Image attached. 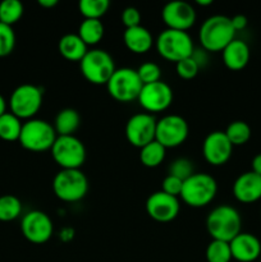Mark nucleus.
Instances as JSON below:
<instances>
[{
	"instance_id": "f257e3e1",
	"label": "nucleus",
	"mask_w": 261,
	"mask_h": 262,
	"mask_svg": "<svg viewBox=\"0 0 261 262\" xmlns=\"http://www.w3.org/2000/svg\"><path fill=\"white\" fill-rule=\"evenodd\" d=\"M235 31L229 17L215 14L206 18L199 30V41L207 53L223 51L235 38Z\"/></svg>"
},
{
	"instance_id": "f03ea898",
	"label": "nucleus",
	"mask_w": 261,
	"mask_h": 262,
	"mask_svg": "<svg viewBox=\"0 0 261 262\" xmlns=\"http://www.w3.org/2000/svg\"><path fill=\"white\" fill-rule=\"evenodd\" d=\"M206 229L212 239L229 243L242 232V217L233 206L220 205L207 215Z\"/></svg>"
},
{
	"instance_id": "7ed1b4c3",
	"label": "nucleus",
	"mask_w": 261,
	"mask_h": 262,
	"mask_svg": "<svg viewBox=\"0 0 261 262\" xmlns=\"http://www.w3.org/2000/svg\"><path fill=\"white\" fill-rule=\"evenodd\" d=\"M217 193V183L210 174L194 173L183 182L181 199L187 206L201 209L211 204Z\"/></svg>"
},
{
	"instance_id": "20e7f679",
	"label": "nucleus",
	"mask_w": 261,
	"mask_h": 262,
	"mask_svg": "<svg viewBox=\"0 0 261 262\" xmlns=\"http://www.w3.org/2000/svg\"><path fill=\"white\" fill-rule=\"evenodd\" d=\"M89 179L81 169H61L53 181L56 199L63 202H78L89 192Z\"/></svg>"
},
{
	"instance_id": "39448f33",
	"label": "nucleus",
	"mask_w": 261,
	"mask_h": 262,
	"mask_svg": "<svg viewBox=\"0 0 261 262\" xmlns=\"http://www.w3.org/2000/svg\"><path fill=\"white\" fill-rule=\"evenodd\" d=\"M155 46L161 58L168 61H174L176 64L189 58L194 50L193 41L188 32L169 28L161 31L155 40Z\"/></svg>"
},
{
	"instance_id": "423d86ee",
	"label": "nucleus",
	"mask_w": 261,
	"mask_h": 262,
	"mask_svg": "<svg viewBox=\"0 0 261 262\" xmlns=\"http://www.w3.org/2000/svg\"><path fill=\"white\" fill-rule=\"evenodd\" d=\"M56 135L54 125L42 119H30L23 123L19 136V143L23 148L32 152H44L51 150Z\"/></svg>"
},
{
	"instance_id": "0eeeda50",
	"label": "nucleus",
	"mask_w": 261,
	"mask_h": 262,
	"mask_svg": "<svg viewBox=\"0 0 261 262\" xmlns=\"http://www.w3.org/2000/svg\"><path fill=\"white\" fill-rule=\"evenodd\" d=\"M82 76L92 84H105L115 72V63L112 55L102 49H91L79 61Z\"/></svg>"
},
{
	"instance_id": "6e6552de",
	"label": "nucleus",
	"mask_w": 261,
	"mask_h": 262,
	"mask_svg": "<svg viewBox=\"0 0 261 262\" xmlns=\"http://www.w3.org/2000/svg\"><path fill=\"white\" fill-rule=\"evenodd\" d=\"M50 151L61 169H81L86 161V147L76 136H58Z\"/></svg>"
},
{
	"instance_id": "1a4fd4ad",
	"label": "nucleus",
	"mask_w": 261,
	"mask_h": 262,
	"mask_svg": "<svg viewBox=\"0 0 261 262\" xmlns=\"http://www.w3.org/2000/svg\"><path fill=\"white\" fill-rule=\"evenodd\" d=\"M143 83L138 77L137 71L132 68L115 69L106 83L107 92L119 102H130L138 99Z\"/></svg>"
},
{
	"instance_id": "9d476101",
	"label": "nucleus",
	"mask_w": 261,
	"mask_h": 262,
	"mask_svg": "<svg viewBox=\"0 0 261 262\" xmlns=\"http://www.w3.org/2000/svg\"><path fill=\"white\" fill-rule=\"evenodd\" d=\"M41 105H42V91L35 84H20L10 95V113L20 120L33 119V117L41 109Z\"/></svg>"
},
{
	"instance_id": "9b49d317",
	"label": "nucleus",
	"mask_w": 261,
	"mask_h": 262,
	"mask_svg": "<svg viewBox=\"0 0 261 262\" xmlns=\"http://www.w3.org/2000/svg\"><path fill=\"white\" fill-rule=\"evenodd\" d=\"M188 123L181 115H165L156 123L155 140L165 148H174L183 145L188 137Z\"/></svg>"
},
{
	"instance_id": "f8f14e48",
	"label": "nucleus",
	"mask_w": 261,
	"mask_h": 262,
	"mask_svg": "<svg viewBox=\"0 0 261 262\" xmlns=\"http://www.w3.org/2000/svg\"><path fill=\"white\" fill-rule=\"evenodd\" d=\"M20 232L28 242L42 245L53 237L54 225L49 215L38 210H32L22 217Z\"/></svg>"
},
{
	"instance_id": "ddd939ff",
	"label": "nucleus",
	"mask_w": 261,
	"mask_h": 262,
	"mask_svg": "<svg viewBox=\"0 0 261 262\" xmlns=\"http://www.w3.org/2000/svg\"><path fill=\"white\" fill-rule=\"evenodd\" d=\"M155 117L148 113H138L132 115L125 124V137L132 146L142 148L155 141L156 135Z\"/></svg>"
},
{
	"instance_id": "4468645a",
	"label": "nucleus",
	"mask_w": 261,
	"mask_h": 262,
	"mask_svg": "<svg viewBox=\"0 0 261 262\" xmlns=\"http://www.w3.org/2000/svg\"><path fill=\"white\" fill-rule=\"evenodd\" d=\"M137 101L148 114L165 112L173 102V90L163 81L143 84Z\"/></svg>"
},
{
	"instance_id": "2eb2a0df",
	"label": "nucleus",
	"mask_w": 261,
	"mask_h": 262,
	"mask_svg": "<svg viewBox=\"0 0 261 262\" xmlns=\"http://www.w3.org/2000/svg\"><path fill=\"white\" fill-rule=\"evenodd\" d=\"M161 18L169 30L187 31L196 23V10L192 4L182 0L170 2L161 10Z\"/></svg>"
},
{
	"instance_id": "dca6fc26",
	"label": "nucleus",
	"mask_w": 261,
	"mask_h": 262,
	"mask_svg": "<svg viewBox=\"0 0 261 262\" xmlns=\"http://www.w3.org/2000/svg\"><path fill=\"white\" fill-rule=\"evenodd\" d=\"M181 210L178 197L164 193L163 191L154 192L146 201V212L158 223H169L176 219Z\"/></svg>"
},
{
	"instance_id": "f3484780",
	"label": "nucleus",
	"mask_w": 261,
	"mask_h": 262,
	"mask_svg": "<svg viewBox=\"0 0 261 262\" xmlns=\"http://www.w3.org/2000/svg\"><path fill=\"white\" fill-rule=\"evenodd\" d=\"M233 145L222 130H214L205 137L202 143V155L212 166H222L229 161Z\"/></svg>"
},
{
	"instance_id": "a211bd4d",
	"label": "nucleus",
	"mask_w": 261,
	"mask_h": 262,
	"mask_svg": "<svg viewBox=\"0 0 261 262\" xmlns=\"http://www.w3.org/2000/svg\"><path fill=\"white\" fill-rule=\"evenodd\" d=\"M233 194L242 204H253L261 200V176L252 170L242 173L233 183Z\"/></svg>"
},
{
	"instance_id": "6ab92c4d",
	"label": "nucleus",
	"mask_w": 261,
	"mask_h": 262,
	"mask_svg": "<svg viewBox=\"0 0 261 262\" xmlns=\"http://www.w3.org/2000/svg\"><path fill=\"white\" fill-rule=\"evenodd\" d=\"M233 260L238 262H253L261 256V242L251 233L241 232L229 242Z\"/></svg>"
},
{
	"instance_id": "aec40b11",
	"label": "nucleus",
	"mask_w": 261,
	"mask_h": 262,
	"mask_svg": "<svg viewBox=\"0 0 261 262\" xmlns=\"http://www.w3.org/2000/svg\"><path fill=\"white\" fill-rule=\"evenodd\" d=\"M123 41H124L125 48L133 54L148 53L155 43L151 32L143 26L125 28L123 33Z\"/></svg>"
},
{
	"instance_id": "412c9836",
	"label": "nucleus",
	"mask_w": 261,
	"mask_h": 262,
	"mask_svg": "<svg viewBox=\"0 0 261 262\" xmlns=\"http://www.w3.org/2000/svg\"><path fill=\"white\" fill-rule=\"evenodd\" d=\"M223 54V63L230 71H241L245 68L250 61V48L247 42L240 38H234L224 50Z\"/></svg>"
},
{
	"instance_id": "4be33fe9",
	"label": "nucleus",
	"mask_w": 261,
	"mask_h": 262,
	"mask_svg": "<svg viewBox=\"0 0 261 262\" xmlns=\"http://www.w3.org/2000/svg\"><path fill=\"white\" fill-rule=\"evenodd\" d=\"M89 46L77 33H68L59 40L58 49L60 55L69 61H81L89 51Z\"/></svg>"
},
{
	"instance_id": "5701e85b",
	"label": "nucleus",
	"mask_w": 261,
	"mask_h": 262,
	"mask_svg": "<svg viewBox=\"0 0 261 262\" xmlns=\"http://www.w3.org/2000/svg\"><path fill=\"white\" fill-rule=\"evenodd\" d=\"M81 125V115L72 107L60 110L54 120V129L58 136H74Z\"/></svg>"
},
{
	"instance_id": "b1692460",
	"label": "nucleus",
	"mask_w": 261,
	"mask_h": 262,
	"mask_svg": "<svg viewBox=\"0 0 261 262\" xmlns=\"http://www.w3.org/2000/svg\"><path fill=\"white\" fill-rule=\"evenodd\" d=\"M105 33L104 25L100 19H83L78 27L77 35L87 46L97 45Z\"/></svg>"
},
{
	"instance_id": "393cba45",
	"label": "nucleus",
	"mask_w": 261,
	"mask_h": 262,
	"mask_svg": "<svg viewBox=\"0 0 261 262\" xmlns=\"http://www.w3.org/2000/svg\"><path fill=\"white\" fill-rule=\"evenodd\" d=\"M166 155V148L158 141H153L148 145L140 148V160L146 168H158L164 161Z\"/></svg>"
},
{
	"instance_id": "a878e982",
	"label": "nucleus",
	"mask_w": 261,
	"mask_h": 262,
	"mask_svg": "<svg viewBox=\"0 0 261 262\" xmlns=\"http://www.w3.org/2000/svg\"><path fill=\"white\" fill-rule=\"evenodd\" d=\"M23 123L12 113H5L0 117V138L3 141L13 142L19 140Z\"/></svg>"
},
{
	"instance_id": "bb28decb",
	"label": "nucleus",
	"mask_w": 261,
	"mask_h": 262,
	"mask_svg": "<svg viewBox=\"0 0 261 262\" xmlns=\"http://www.w3.org/2000/svg\"><path fill=\"white\" fill-rule=\"evenodd\" d=\"M22 214V202L13 194L0 196V222H13Z\"/></svg>"
},
{
	"instance_id": "cd10ccee",
	"label": "nucleus",
	"mask_w": 261,
	"mask_h": 262,
	"mask_svg": "<svg viewBox=\"0 0 261 262\" xmlns=\"http://www.w3.org/2000/svg\"><path fill=\"white\" fill-rule=\"evenodd\" d=\"M225 136L228 137L229 142L234 146H242L250 141L251 138V128L243 120H234L230 123L225 129Z\"/></svg>"
},
{
	"instance_id": "c85d7f7f",
	"label": "nucleus",
	"mask_w": 261,
	"mask_h": 262,
	"mask_svg": "<svg viewBox=\"0 0 261 262\" xmlns=\"http://www.w3.org/2000/svg\"><path fill=\"white\" fill-rule=\"evenodd\" d=\"M25 8L19 0H4L0 3V22L13 26L22 18Z\"/></svg>"
},
{
	"instance_id": "c756f323",
	"label": "nucleus",
	"mask_w": 261,
	"mask_h": 262,
	"mask_svg": "<svg viewBox=\"0 0 261 262\" xmlns=\"http://www.w3.org/2000/svg\"><path fill=\"white\" fill-rule=\"evenodd\" d=\"M109 7V0H81L78 4L79 13L84 19H100Z\"/></svg>"
},
{
	"instance_id": "7c9ffc66",
	"label": "nucleus",
	"mask_w": 261,
	"mask_h": 262,
	"mask_svg": "<svg viewBox=\"0 0 261 262\" xmlns=\"http://www.w3.org/2000/svg\"><path fill=\"white\" fill-rule=\"evenodd\" d=\"M205 256L207 262H230L233 260L229 243L216 239H212L207 245Z\"/></svg>"
},
{
	"instance_id": "2f4dec72",
	"label": "nucleus",
	"mask_w": 261,
	"mask_h": 262,
	"mask_svg": "<svg viewBox=\"0 0 261 262\" xmlns=\"http://www.w3.org/2000/svg\"><path fill=\"white\" fill-rule=\"evenodd\" d=\"M15 46V33L12 26L0 22V58L12 54Z\"/></svg>"
},
{
	"instance_id": "473e14b6",
	"label": "nucleus",
	"mask_w": 261,
	"mask_h": 262,
	"mask_svg": "<svg viewBox=\"0 0 261 262\" xmlns=\"http://www.w3.org/2000/svg\"><path fill=\"white\" fill-rule=\"evenodd\" d=\"M194 174V166L191 160L186 158H179L174 160L169 166V176L177 177V178L186 181L189 177Z\"/></svg>"
},
{
	"instance_id": "72a5a7b5",
	"label": "nucleus",
	"mask_w": 261,
	"mask_h": 262,
	"mask_svg": "<svg viewBox=\"0 0 261 262\" xmlns=\"http://www.w3.org/2000/svg\"><path fill=\"white\" fill-rule=\"evenodd\" d=\"M137 74L143 84L155 83V82L160 81L161 69L156 63H153V61H146V63L141 64V66L138 67Z\"/></svg>"
},
{
	"instance_id": "f704fd0d",
	"label": "nucleus",
	"mask_w": 261,
	"mask_h": 262,
	"mask_svg": "<svg viewBox=\"0 0 261 262\" xmlns=\"http://www.w3.org/2000/svg\"><path fill=\"white\" fill-rule=\"evenodd\" d=\"M176 72L182 79H192L199 74L200 67L192 59V56H189L176 64Z\"/></svg>"
},
{
	"instance_id": "c9c22d12",
	"label": "nucleus",
	"mask_w": 261,
	"mask_h": 262,
	"mask_svg": "<svg viewBox=\"0 0 261 262\" xmlns=\"http://www.w3.org/2000/svg\"><path fill=\"white\" fill-rule=\"evenodd\" d=\"M182 187H183V181L177 177L166 176L164 178L163 183H161V191L166 194H170L173 197H179L182 192Z\"/></svg>"
},
{
	"instance_id": "e433bc0d",
	"label": "nucleus",
	"mask_w": 261,
	"mask_h": 262,
	"mask_svg": "<svg viewBox=\"0 0 261 262\" xmlns=\"http://www.w3.org/2000/svg\"><path fill=\"white\" fill-rule=\"evenodd\" d=\"M122 22L125 28H133L141 26L140 10L135 7H127L122 12Z\"/></svg>"
},
{
	"instance_id": "4c0bfd02",
	"label": "nucleus",
	"mask_w": 261,
	"mask_h": 262,
	"mask_svg": "<svg viewBox=\"0 0 261 262\" xmlns=\"http://www.w3.org/2000/svg\"><path fill=\"white\" fill-rule=\"evenodd\" d=\"M192 59L197 63V66L201 68V67H205L209 61V58H207V51L204 50V49H194L193 53H192Z\"/></svg>"
},
{
	"instance_id": "58836bf2",
	"label": "nucleus",
	"mask_w": 261,
	"mask_h": 262,
	"mask_svg": "<svg viewBox=\"0 0 261 262\" xmlns=\"http://www.w3.org/2000/svg\"><path fill=\"white\" fill-rule=\"evenodd\" d=\"M230 20H232V26H233V28H234L235 32L245 30V28L247 27V25H248L247 17H246V15H243V14L234 15L233 18H230Z\"/></svg>"
},
{
	"instance_id": "ea45409f",
	"label": "nucleus",
	"mask_w": 261,
	"mask_h": 262,
	"mask_svg": "<svg viewBox=\"0 0 261 262\" xmlns=\"http://www.w3.org/2000/svg\"><path fill=\"white\" fill-rule=\"evenodd\" d=\"M251 168H252L253 173L261 176V154H257L255 158L251 161Z\"/></svg>"
},
{
	"instance_id": "a19ab883",
	"label": "nucleus",
	"mask_w": 261,
	"mask_h": 262,
	"mask_svg": "<svg viewBox=\"0 0 261 262\" xmlns=\"http://www.w3.org/2000/svg\"><path fill=\"white\" fill-rule=\"evenodd\" d=\"M37 4L45 9H51V8L58 5V0H38Z\"/></svg>"
},
{
	"instance_id": "79ce46f5",
	"label": "nucleus",
	"mask_w": 261,
	"mask_h": 262,
	"mask_svg": "<svg viewBox=\"0 0 261 262\" xmlns=\"http://www.w3.org/2000/svg\"><path fill=\"white\" fill-rule=\"evenodd\" d=\"M72 237H73V230L69 229V228H67V229H63L60 233V238L63 241H69L72 239Z\"/></svg>"
},
{
	"instance_id": "37998d69",
	"label": "nucleus",
	"mask_w": 261,
	"mask_h": 262,
	"mask_svg": "<svg viewBox=\"0 0 261 262\" xmlns=\"http://www.w3.org/2000/svg\"><path fill=\"white\" fill-rule=\"evenodd\" d=\"M7 113V101H5V99L3 97V95L0 94V117H2L3 114H5Z\"/></svg>"
},
{
	"instance_id": "c03bdc74",
	"label": "nucleus",
	"mask_w": 261,
	"mask_h": 262,
	"mask_svg": "<svg viewBox=\"0 0 261 262\" xmlns=\"http://www.w3.org/2000/svg\"><path fill=\"white\" fill-rule=\"evenodd\" d=\"M196 4L200 5V7H209V5L212 4V0H197Z\"/></svg>"
}]
</instances>
